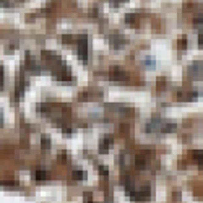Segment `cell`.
<instances>
[{
    "instance_id": "1",
    "label": "cell",
    "mask_w": 203,
    "mask_h": 203,
    "mask_svg": "<svg viewBox=\"0 0 203 203\" xmlns=\"http://www.w3.org/2000/svg\"><path fill=\"white\" fill-rule=\"evenodd\" d=\"M176 122H169L162 119H153L146 123V130L148 132H172L176 130Z\"/></svg>"
},
{
    "instance_id": "2",
    "label": "cell",
    "mask_w": 203,
    "mask_h": 203,
    "mask_svg": "<svg viewBox=\"0 0 203 203\" xmlns=\"http://www.w3.org/2000/svg\"><path fill=\"white\" fill-rule=\"evenodd\" d=\"M88 36L84 34L80 37V41H78V55H80L81 60H88Z\"/></svg>"
},
{
    "instance_id": "3",
    "label": "cell",
    "mask_w": 203,
    "mask_h": 203,
    "mask_svg": "<svg viewBox=\"0 0 203 203\" xmlns=\"http://www.w3.org/2000/svg\"><path fill=\"white\" fill-rule=\"evenodd\" d=\"M111 146H112V137L106 135V137L101 140V143H99V151H101V153H104V151H107L111 148Z\"/></svg>"
},
{
    "instance_id": "4",
    "label": "cell",
    "mask_w": 203,
    "mask_h": 203,
    "mask_svg": "<svg viewBox=\"0 0 203 203\" xmlns=\"http://www.w3.org/2000/svg\"><path fill=\"white\" fill-rule=\"evenodd\" d=\"M190 72L193 73L195 76H201V64H198V62L192 64V67H190Z\"/></svg>"
},
{
    "instance_id": "5",
    "label": "cell",
    "mask_w": 203,
    "mask_h": 203,
    "mask_svg": "<svg viewBox=\"0 0 203 203\" xmlns=\"http://www.w3.org/2000/svg\"><path fill=\"white\" fill-rule=\"evenodd\" d=\"M72 177H73V179H78V180H83V179H86V172L75 169V171L72 172Z\"/></svg>"
},
{
    "instance_id": "6",
    "label": "cell",
    "mask_w": 203,
    "mask_h": 203,
    "mask_svg": "<svg viewBox=\"0 0 203 203\" xmlns=\"http://www.w3.org/2000/svg\"><path fill=\"white\" fill-rule=\"evenodd\" d=\"M34 177H36L37 180H44V179L47 177V172L44 171V169H37V171L34 172Z\"/></svg>"
},
{
    "instance_id": "7",
    "label": "cell",
    "mask_w": 203,
    "mask_h": 203,
    "mask_svg": "<svg viewBox=\"0 0 203 203\" xmlns=\"http://www.w3.org/2000/svg\"><path fill=\"white\" fill-rule=\"evenodd\" d=\"M41 142H42V148H49V146H50V140H49L47 135H42Z\"/></svg>"
},
{
    "instance_id": "8",
    "label": "cell",
    "mask_w": 203,
    "mask_h": 203,
    "mask_svg": "<svg viewBox=\"0 0 203 203\" xmlns=\"http://www.w3.org/2000/svg\"><path fill=\"white\" fill-rule=\"evenodd\" d=\"M99 172L103 174V176H106V174H107V167L103 166V164H99Z\"/></svg>"
},
{
    "instance_id": "9",
    "label": "cell",
    "mask_w": 203,
    "mask_h": 203,
    "mask_svg": "<svg viewBox=\"0 0 203 203\" xmlns=\"http://www.w3.org/2000/svg\"><path fill=\"white\" fill-rule=\"evenodd\" d=\"M193 156H195V159H200V161H201V151L195 150V151H193Z\"/></svg>"
},
{
    "instance_id": "10",
    "label": "cell",
    "mask_w": 203,
    "mask_h": 203,
    "mask_svg": "<svg viewBox=\"0 0 203 203\" xmlns=\"http://www.w3.org/2000/svg\"><path fill=\"white\" fill-rule=\"evenodd\" d=\"M3 84V68L0 67V86Z\"/></svg>"
},
{
    "instance_id": "11",
    "label": "cell",
    "mask_w": 203,
    "mask_h": 203,
    "mask_svg": "<svg viewBox=\"0 0 203 203\" xmlns=\"http://www.w3.org/2000/svg\"><path fill=\"white\" fill-rule=\"evenodd\" d=\"M0 123H2V115H0Z\"/></svg>"
},
{
    "instance_id": "12",
    "label": "cell",
    "mask_w": 203,
    "mask_h": 203,
    "mask_svg": "<svg viewBox=\"0 0 203 203\" xmlns=\"http://www.w3.org/2000/svg\"><path fill=\"white\" fill-rule=\"evenodd\" d=\"M119 2H125V0H119Z\"/></svg>"
}]
</instances>
